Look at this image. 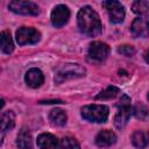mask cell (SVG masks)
Here are the masks:
<instances>
[{"label":"cell","instance_id":"obj_1","mask_svg":"<svg viewBox=\"0 0 149 149\" xmlns=\"http://www.w3.org/2000/svg\"><path fill=\"white\" fill-rule=\"evenodd\" d=\"M77 22L80 33L90 37L99 35L102 30V24L99 15L90 6H85L79 9L77 14Z\"/></svg>","mask_w":149,"mask_h":149},{"label":"cell","instance_id":"obj_2","mask_svg":"<svg viewBox=\"0 0 149 149\" xmlns=\"http://www.w3.org/2000/svg\"><path fill=\"white\" fill-rule=\"evenodd\" d=\"M81 116L91 122H105L108 118V107L105 105H86L81 107Z\"/></svg>","mask_w":149,"mask_h":149},{"label":"cell","instance_id":"obj_3","mask_svg":"<svg viewBox=\"0 0 149 149\" xmlns=\"http://www.w3.org/2000/svg\"><path fill=\"white\" fill-rule=\"evenodd\" d=\"M132 114V106H130V99L128 95L123 94L121 99L118 102V112L114 116V125L118 129L125 128L127 125L129 118Z\"/></svg>","mask_w":149,"mask_h":149},{"label":"cell","instance_id":"obj_4","mask_svg":"<svg viewBox=\"0 0 149 149\" xmlns=\"http://www.w3.org/2000/svg\"><path fill=\"white\" fill-rule=\"evenodd\" d=\"M85 72H86L85 68L81 66L80 64H66L62 69L58 70L56 77H55V81L57 84H59L68 79L80 78V77L85 76Z\"/></svg>","mask_w":149,"mask_h":149},{"label":"cell","instance_id":"obj_5","mask_svg":"<svg viewBox=\"0 0 149 149\" xmlns=\"http://www.w3.org/2000/svg\"><path fill=\"white\" fill-rule=\"evenodd\" d=\"M109 54V47L100 41H94L90 44L87 50V57L90 62L100 63L107 58Z\"/></svg>","mask_w":149,"mask_h":149},{"label":"cell","instance_id":"obj_6","mask_svg":"<svg viewBox=\"0 0 149 149\" xmlns=\"http://www.w3.org/2000/svg\"><path fill=\"white\" fill-rule=\"evenodd\" d=\"M40 31L31 27H21L16 30V42L20 45L37 43L40 41Z\"/></svg>","mask_w":149,"mask_h":149},{"label":"cell","instance_id":"obj_7","mask_svg":"<svg viewBox=\"0 0 149 149\" xmlns=\"http://www.w3.org/2000/svg\"><path fill=\"white\" fill-rule=\"evenodd\" d=\"M9 9L14 13L22 15H37L40 13L38 6L33 1H21L14 0L9 2Z\"/></svg>","mask_w":149,"mask_h":149},{"label":"cell","instance_id":"obj_8","mask_svg":"<svg viewBox=\"0 0 149 149\" xmlns=\"http://www.w3.org/2000/svg\"><path fill=\"white\" fill-rule=\"evenodd\" d=\"M102 6L107 10L109 15V20L113 23H121L125 19V9L123 6L119 1H104Z\"/></svg>","mask_w":149,"mask_h":149},{"label":"cell","instance_id":"obj_9","mask_svg":"<svg viewBox=\"0 0 149 149\" xmlns=\"http://www.w3.org/2000/svg\"><path fill=\"white\" fill-rule=\"evenodd\" d=\"M130 28L135 37H147L149 35V15L144 14L136 17Z\"/></svg>","mask_w":149,"mask_h":149},{"label":"cell","instance_id":"obj_10","mask_svg":"<svg viewBox=\"0 0 149 149\" xmlns=\"http://www.w3.org/2000/svg\"><path fill=\"white\" fill-rule=\"evenodd\" d=\"M69 17H70V10L64 5L56 6L51 12V22L57 28L63 27L69 21Z\"/></svg>","mask_w":149,"mask_h":149},{"label":"cell","instance_id":"obj_11","mask_svg":"<svg viewBox=\"0 0 149 149\" xmlns=\"http://www.w3.org/2000/svg\"><path fill=\"white\" fill-rule=\"evenodd\" d=\"M37 146L41 149H57L59 142L55 135L50 133H43L37 137Z\"/></svg>","mask_w":149,"mask_h":149},{"label":"cell","instance_id":"obj_12","mask_svg":"<svg viewBox=\"0 0 149 149\" xmlns=\"http://www.w3.org/2000/svg\"><path fill=\"white\" fill-rule=\"evenodd\" d=\"M24 79H26V83L28 84V86L34 87V88L40 87L44 81V77H43L42 71L38 69H35V68L27 71Z\"/></svg>","mask_w":149,"mask_h":149},{"label":"cell","instance_id":"obj_13","mask_svg":"<svg viewBox=\"0 0 149 149\" xmlns=\"http://www.w3.org/2000/svg\"><path fill=\"white\" fill-rule=\"evenodd\" d=\"M115 141H116V135L112 130H108V129L101 130L95 137V143L99 147H109L114 144Z\"/></svg>","mask_w":149,"mask_h":149},{"label":"cell","instance_id":"obj_14","mask_svg":"<svg viewBox=\"0 0 149 149\" xmlns=\"http://www.w3.org/2000/svg\"><path fill=\"white\" fill-rule=\"evenodd\" d=\"M16 144L20 149H33V139H31V134H30L29 129L22 128L19 132L17 139H16Z\"/></svg>","mask_w":149,"mask_h":149},{"label":"cell","instance_id":"obj_15","mask_svg":"<svg viewBox=\"0 0 149 149\" xmlns=\"http://www.w3.org/2000/svg\"><path fill=\"white\" fill-rule=\"evenodd\" d=\"M132 143L136 148H144L149 144V132L147 130H135L132 135Z\"/></svg>","mask_w":149,"mask_h":149},{"label":"cell","instance_id":"obj_16","mask_svg":"<svg viewBox=\"0 0 149 149\" xmlns=\"http://www.w3.org/2000/svg\"><path fill=\"white\" fill-rule=\"evenodd\" d=\"M49 120L54 126H64L66 123V113L61 108H54L49 113Z\"/></svg>","mask_w":149,"mask_h":149},{"label":"cell","instance_id":"obj_17","mask_svg":"<svg viewBox=\"0 0 149 149\" xmlns=\"http://www.w3.org/2000/svg\"><path fill=\"white\" fill-rule=\"evenodd\" d=\"M0 125H1V130L2 132H7L9 129H12L15 125V115L12 111H6L1 114V119H0Z\"/></svg>","mask_w":149,"mask_h":149},{"label":"cell","instance_id":"obj_18","mask_svg":"<svg viewBox=\"0 0 149 149\" xmlns=\"http://www.w3.org/2000/svg\"><path fill=\"white\" fill-rule=\"evenodd\" d=\"M0 37H1V50H2V52L9 55L14 49V43H13L12 36H10V33L8 30H3L1 33Z\"/></svg>","mask_w":149,"mask_h":149},{"label":"cell","instance_id":"obj_19","mask_svg":"<svg viewBox=\"0 0 149 149\" xmlns=\"http://www.w3.org/2000/svg\"><path fill=\"white\" fill-rule=\"evenodd\" d=\"M132 9L136 14L144 15V14H147V12L149 9V2L148 1H144V0H137V1L133 2Z\"/></svg>","mask_w":149,"mask_h":149},{"label":"cell","instance_id":"obj_20","mask_svg":"<svg viewBox=\"0 0 149 149\" xmlns=\"http://www.w3.org/2000/svg\"><path fill=\"white\" fill-rule=\"evenodd\" d=\"M119 92H120V90L118 87H115V86H108L105 91L100 92L95 97V99H113V98H115L118 95Z\"/></svg>","mask_w":149,"mask_h":149},{"label":"cell","instance_id":"obj_21","mask_svg":"<svg viewBox=\"0 0 149 149\" xmlns=\"http://www.w3.org/2000/svg\"><path fill=\"white\" fill-rule=\"evenodd\" d=\"M61 147H62V149H80L78 141L71 136L63 137L61 141Z\"/></svg>","mask_w":149,"mask_h":149},{"label":"cell","instance_id":"obj_22","mask_svg":"<svg viewBox=\"0 0 149 149\" xmlns=\"http://www.w3.org/2000/svg\"><path fill=\"white\" fill-rule=\"evenodd\" d=\"M133 112H134V115H135L137 119H140V120H144V119L149 115L148 108H147L143 104H141V102H139V104H136V105L134 106Z\"/></svg>","mask_w":149,"mask_h":149},{"label":"cell","instance_id":"obj_23","mask_svg":"<svg viewBox=\"0 0 149 149\" xmlns=\"http://www.w3.org/2000/svg\"><path fill=\"white\" fill-rule=\"evenodd\" d=\"M118 51L123 55V56H133L135 54V49L133 45H128V44H125V45H120L118 48Z\"/></svg>","mask_w":149,"mask_h":149},{"label":"cell","instance_id":"obj_24","mask_svg":"<svg viewBox=\"0 0 149 149\" xmlns=\"http://www.w3.org/2000/svg\"><path fill=\"white\" fill-rule=\"evenodd\" d=\"M144 59H146V62L147 63H149V49L146 51V54H144Z\"/></svg>","mask_w":149,"mask_h":149},{"label":"cell","instance_id":"obj_25","mask_svg":"<svg viewBox=\"0 0 149 149\" xmlns=\"http://www.w3.org/2000/svg\"><path fill=\"white\" fill-rule=\"evenodd\" d=\"M148 100H149V94H148Z\"/></svg>","mask_w":149,"mask_h":149}]
</instances>
